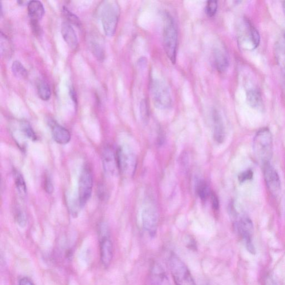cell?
I'll use <instances>...</instances> for the list:
<instances>
[{"instance_id": "1", "label": "cell", "mask_w": 285, "mask_h": 285, "mask_svg": "<svg viewBox=\"0 0 285 285\" xmlns=\"http://www.w3.org/2000/svg\"><path fill=\"white\" fill-rule=\"evenodd\" d=\"M272 148L271 132L267 128H263L256 133L253 143L255 157L263 165L270 162L272 155Z\"/></svg>"}, {"instance_id": "2", "label": "cell", "mask_w": 285, "mask_h": 285, "mask_svg": "<svg viewBox=\"0 0 285 285\" xmlns=\"http://www.w3.org/2000/svg\"><path fill=\"white\" fill-rule=\"evenodd\" d=\"M163 46L164 50L172 63L176 60L178 32L174 19L169 14L164 17L163 27Z\"/></svg>"}, {"instance_id": "3", "label": "cell", "mask_w": 285, "mask_h": 285, "mask_svg": "<svg viewBox=\"0 0 285 285\" xmlns=\"http://www.w3.org/2000/svg\"><path fill=\"white\" fill-rule=\"evenodd\" d=\"M120 8L114 1H106L102 6L100 17L104 33L108 37L113 36L117 27Z\"/></svg>"}, {"instance_id": "4", "label": "cell", "mask_w": 285, "mask_h": 285, "mask_svg": "<svg viewBox=\"0 0 285 285\" xmlns=\"http://www.w3.org/2000/svg\"><path fill=\"white\" fill-rule=\"evenodd\" d=\"M168 265L175 285H196L189 269L177 256L170 255Z\"/></svg>"}, {"instance_id": "5", "label": "cell", "mask_w": 285, "mask_h": 285, "mask_svg": "<svg viewBox=\"0 0 285 285\" xmlns=\"http://www.w3.org/2000/svg\"><path fill=\"white\" fill-rule=\"evenodd\" d=\"M151 91L153 100L156 107L166 110L172 107L173 99L170 88L162 80H152Z\"/></svg>"}, {"instance_id": "6", "label": "cell", "mask_w": 285, "mask_h": 285, "mask_svg": "<svg viewBox=\"0 0 285 285\" xmlns=\"http://www.w3.org/2000/svg\"><path fill=\"white\" fill-rule=\"evenodd\" d=\"M93 186V176L89 166H86L80 175L79 184V202L84 207L90 198Z\"/></svg>"}, {"instance_id": "7", "label": "cell", "mask_w": 285, "mask_h": 285, "mask_svg": "<svg viewBox=\"0 0 285 285\" xmlns=\"http://www.w3.org/2000/svg\"><path fill=\"white\" fill-rule=\"evenodd\" d=\"M239 42L240 45L244 50H254L259 45L260 36L259 31L248 20L244 22Z\"/></svg>"}, {"instance_id": "8", "label": "cell", "mask_w": 285, "mask_h": 285, "mask_svg": "<svg viewBox=\"0 0 285 285\" xmlns=\"http://www.w3.org/2000/svg\"><path fill=\"white\" fill-rule=\"evenodd\" d=\"M237 228L247 250L251 254L255 255L256 248L253 242L254 228L251 219L246 216L241 217L237 224Z\"/></svg>"}, {"instance_id": "9", "label": "cell", "mask_w": 285, "mask_h": 285, "mask_svg": "<svg viewBox=\"0 0 285 285\" xmlns=\"http://www.w3.org/2000/svg\"><path fill=\"white\" fill-rule=\"evenodd\" d=\"M120 172L128 176L133 175L136 168L135 156L130 150L120 148L116 153Z\"/></svg>"}, {"instance_id": "10", "label": "cell", "mask_w": 285, "mask_h": 285, "mask_svg": "<svg viewBox=\"0 0 285 285\" xmlns=\"http://www.w3.org/2000/svg\"><path fill=\"white\" fill-rule=\"evenodd\" d=\"M263 173L268 190L274 197H278L281 192V181L278 173L270 162L264 163Z\"/></svg>"}, {"instance_id": "11", "label": "cell", "mask_w": 285, "mask_h": 285, "mask_svg": "<svg viewBox=\"0 0 285 285\" xmlns=\"http://www.w3.org/2000/svg\"><path fill=\"white\" fill-rule=\"evenodd\" d=\"M143 226L151 237H154L157 231L158 216L154 207L148 206L142 212Z\"/></svg>"}, {"instance_id": "12", "label": "cell", "mask_w": 285, "mask_h": 285, "mask_svg": "<svg viewBox=\"0 0 285 285\" xmlns=\"http://www.w3.org/2000/svg\"><path fill=\"white\" fill-rule=\"evenodd\" d=\"M102 231L103 236L100 240V258L104 266L108 267L113 259V246L107 230L104 231V227L103 226Z\"/></svg>"}, {"instance_id": "13", "label": "cell", "mask_w": 285, "mask_h": 285, "mask_svg": "<svg viewBox=\"0 0 285 285\" xmlns=\"http://www.w3.org/2000/svg\"><path fill=\"white\" fill-rule=\"evenodd\" d=\"M103 166L108 175L113 176L119 172L116 153L110 148H107L103 153Z\"/></svg>"}, {"instance_id": "14", "label": "cell", "mask_w": 285, "mask_h": 285, "mask_svg": "<svg viewBox=\"0 0 285 285\" xmlns=\"http://www.w3.org/2000/svg\"><path fill=\"white\" fill-rule=\"evenodd\" d=\"M62 34L67 45L71 49H75L78 45V40L73 27L69 22H64L63 23Z\"/></svg>"}, {"instance_id": "15", "label": "cell", "mask_w": 285, "mask_h": 285, "mask_svg": "<svg viewBox=\"0 0 285 285\" xmlns=\"http://www.w3.org/2000/svg\"><path fill=\"white\" fill-rule=\"evenodd\" d=\"M51 131L56 142L64 145L70 142L71 134L69 131L66 128L57 123H53L51 126Z\"/></svg>"}, {"instance_id": "16", "label": "cell", "mask_w": 285, "mask_h": 285, "mask_svg": "<svg viewBox=\"0 0 285 285\" xmlns=\"http://www.w3.org/2000/svg\"><path fill=\"white\" fill-rule=\"evenodd\" d=\"M27 10L31 22H38L45 14V9L43 3L39 1H30L27 5Z\"/></svg>"}, {"instance_id": "17", "label": "cell", "mask_w": 285, "mask_h": 285, "mask_svg": "<svg viewBox=\"0 0 285 285\" xmlns=\"http://www.w3.org/2000/svg\"><path fill=\"white\" fill-rule=\"evenodd\" d=\"M213 58L217 70L220 73L227 70L229 65L228 58L223 51L219 49H215L213 54Z\"/></svg>"}, {"instance_id": "18", "label": "cell", "mask_w": 285, "mask_h": 285, "mask_svg": "<svg viewBox=\"0 0 285 285\" xmlns=\"http://www.w3.org/2000/svg\"><path fill=\"white\" fill-rule=\"evenodd\" d=\"M213 118H214V139L216 142L221 143L224 141V136H225L222 119L216 111H214Z\"/></svg>"}, {"instance_id": "19", "label": "cell", "mask_w": 285, "mask_h": 285, "mask_svg": "<svg viewBox=\"0 0 285 285\" xmlns=\"http://www.w3.org/2000/svg\"><path fill=\"white\" fill-rule=\"evenodd\" d=\"M275 55L277 62L282 70L285 72V34L276 42Z\"/></svg>"}, {"instance_id": "20", "label": "cell", "mask_w": 285, "mask_h": 285, "mask_svg": "<svg viewBox=\"0 0 285 285\" xmlns=\"http://www.w3.org/2000/svg\"><path fill=\"white\" fill-rule=\"evenodd\" d=\"M247 102L252 108L258 110L264 108L263 99L260 92L256 89H251L247 93Z\"/></svg>"}, {"instance_id": "21", "label": "cell", "mask_w": 285, "mask_h": 285, "mask_svg": "<svg viewBox=\"0 0 285 285\" xmlns=\"http://www.w3.org/2000/svg\"><path fill=\"white\" fill-rule=\"evenodd\" d=\"M15 183L19 194L22 197L26 195L27 188L25 180L21 174L18 171H15L14 174Z\"/></svg>"}, {"instance_id": "22", "label": "cell", "mask_w": 285, "mask_h": 285, "mask_svg": "<svg viewBox=\"0 0 285 285\" xmlns=\"http://www.w3.org/2000/svg\"><path fill=\"white\" fill-rule=\"evenodd\" d=\"M38 93L40 99L43 100L50 99L51 95L50 88L48 84L43 80H40L37 84Z\"/></svg>"}, {"instance_id": "23", "label": "cell", "mask_w": 285, "mask_h": 285, "mask_svg": "<svg viewBox=\"0 0 285 285\" xmlns=\"http://www.w3.org/2000/svg\"><path fill=\"white\" fill-rule=\"evenodd\" d=\"M12 71L16 77L19 79H25L28 75L27 71L19 61H15L12 65Z\"/></svg>"}, {"instance_id": "24", "label": "cell", "mask_w": 285, "mask_h": 285, "mask_svg": "<svg viewBox=\"0 0 285 285\" xmlns=\"http://www.w3.org/2000/svg\"><path fill=\"white\" fill-rule=\"evenodd\" d=\"M1 51L2 55L4 57H9L12 54L11 44L5 35H3L1 33Z\"/></svg>"}, {"instance_id": "25", "label": "cell", "mask_w": 285, "mask_h": 285, "mask_svg": "<svg viewBox=\"0 0 285 285\" xmlns=\"http://www.w3.org/2000/svg\"><path fill=\"white\" fill-rule=\"evenodd\" d=\"M20 128L22 133L25 134L27 138H29L33 141H35L38 139L37 136L36 135L33 128L31 127L29 123L26 122H22L20 123Z\"/></svg>"}, {"instance_id": "26", "label": "cell", "mask_w": 285, "mask_h": 285, "mask_svg": "<svg viewBox=\"0 0 285 285\" xmlns=\"http://www.w3.org/2000/svg\"><path fill=\"white\" fill-rule=\"evenodd\" d=\"M197 190L199 197L202 200H206L211 195L209 187L203 180L199 182Z\"/></svg>"}, {"instance_id": "27", "label": "cell", "mask_w": 285, "mask_h": 285, "mask_svg": "<svg viewBox=\"0 0 285 285\" xmlns=\"http://www.w3.org/2000/svg\"><path fill=\"white\" fill-rule=\"evenodd\" d=\"M218 8V2L209 1L207 2L205 10L206 13L210 17H213L216 14Z\"/></svg>"}, {"instance_id": "28", "label": "cell", "mask_w": 285, "mask_h": 285, "mask_svg": "<svg viewBox=\"0 0 285 285\" xmlns=\"http://www.w3.org/2000/svg\"><path fill=\"white\" fill-rule=\"evenodd\" d=\"M16 220L20 227H25L27 223L26 216L22 210H18L15 215Z\"/></svg>"}, {"instance_id": "29", "label": "cell", "mask_w": 285, "mask_h": 285, "mask_svg": "<svg viewBox=\"0 0 285 285\" xmlns=\"http://www.w3.org/2000/svg\"><path fill=\"white\" fill-rule=\"evenodd\" d=\"M63 13L70 22L75 24V25H79L80 23L79 19L74 14L71 13L70 11L68 10L66 8H64Z\"/></svg>"}, {"instance_id": "30", "label": "cell", "mask_w": 285, "mask_h": 285, "mask_svg": "<svg viewBox=\"0 0 285 285\" xmlns=\"http://www.w3.org/2000/svg\"><path fill=\"white\" fill-rule=\"evenodd\" d=\"M92 50L96 58L98 59H103L104 57V51L102 47L97 43L92 44Z\"/></svg>"}, {"instance_id": "31", "label": "cell", "mask_w": 285, "mask_h": 285, "mask_svg": "<svg viewBox=\"0 0 285 285\" xmlns=\"http://www.w3.org/2000/svg\"><path fill=\"white\" fill-rule=\"evenodd\" d=\"M44 188L49 194H52L54 190V187L52 180L49 176H46L44 180Z\"/></svg>"}, {"instance_id": "32", "label": "cell", "mask_w": 285, "mask_h": 285, "mask_svg": "<svg viewBox=\"0 0 285 285\" xmlns=\"http://www.w3.org/2000/svg\"><path fill=\"white\" fill-rule=\"evenodd\" d=\"M253 172L251 170H247L242 173L239 176V179L241 182L246 181V180H250L252 178Z\"/></svg>"}, {"instance_id": "33", "label": "cell", "mask_w": 285, "mask_h": 285, "mask_svg": "<svg viewBox=\"0 0 285 285\" xmlns=\"http://www.w3.org/2000/svg\"><path fill=\"white\" fill-rule=\"evenodd\" d=\"M211 196L213 207H214L215 210H218L219 207V199L215 194H211Z\"/></svg>"}, {"instance_id": "34", "label": "cell", "mask_w": 285, "mask_h": 285, "mask_svg": "<svg viewBox=\"0 0 285 285\" xmlns=\"http://www.w3.org/2000/svg\"><path fill=\"white\" fill-rule=\"evenodd\" d=\"M264 285H278L271 276H267L264 281Z\"/></svg>"}, {"instance_id": "35", "label": "cell", "mask_w": 285, "mask_h": 285, "mask_svg": "<svg viewBox=\"0 0 285 285\" xmlns=\"http://www.w3.org/2000/svg\"><path fill=\"white\" fill-rule=\"evenodd\" d=\"M19 285H35L29 279L24 278L19 281Z\"/></svg>"}, {"instance_id": "36", "label": "cell", "mask_w": 285, "mask_h": 285, "mask_svg": "<svg viewBox=\"0 0 285 285\" xmlns=\"http://www.w3.org/2000/svg\"><path fill=\"white\" fill-rule=\"evenodd\" d=\"M30 1H18V3L20 5H27L29 4Z\"/></svg>"}, {"instance_id": "37", "label": "cell", "mask_w": 285, "mask_h": 285, "mask_svg": "<svg viewBox=\"0 0 285 285\" xmlns=\"http://www.w3.org/2000/svg\"><path fill=\"white\" fill-rule=\"evenodd\" d=\"M283 9H284V13L285 14V1H284L283 3Z\"/></svg>"}]
</instances>
